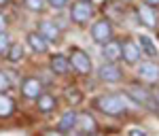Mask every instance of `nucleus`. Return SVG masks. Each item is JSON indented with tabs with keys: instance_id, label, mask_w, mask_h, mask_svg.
Listing matches in <instances>:
<instances>
[{
	"instance_id": "nucleus-1",
	"label": "nucleus",
	"mask_w": 159,
	"mask_h": 136,
	"mask_svg": "<svg viewBox=\"0 0 159 136\" xmlns=\"http://www.w3.org/2000/svg\"><path fill=\"white\" fill-rule=\"evenodd\" d=\"M96 109L102 113H106V115H112V117H119L125 113V100L123 96L119 94H108V96H100L96 98Z\"/></svg>"
},
{
	"instance_id": "nucleus-2",
	"label": "nucleus",
	"mask_w": 159,
	"mask_h": 136,
	"mask_svg": "<svg viewBox=\"0 0 159 136\" xmlns=\"http://www.w3.org/2000/svg\"><path fill=\"white\" fill-rule=\"evenodd\" d=\"M125 94L134 100L136 104H140V106H144V109H151V111H157V109H159V104L155 102L153 94H151L148 89H144V87L132 85V87H127V89H125Z\"/></svg>"
},
{
	"instance_id": "nucleus-3",
	"label": "nucleus",
	"mask_w": 159,
	"mask_h": 136,
	"mask_svg": "<svg viewBox=\"0 0 159 136\" xmlns=\"http://www.w3.org/2000/svg\"><path fill=\"white\" fill-rule=\"evenodd\" d=\"M93 17V7L89 0H76L70 7V19L74 24H87Z\"/></svg>"
},
{
	"instance_id": "nucleus-4",
	"label": "nucleus",
	"mask_w": 159,
	"mask_h": 136,
	"mask_svg": "<svg viewBox=\"0 0 159 136\" xmlns=\"http://www.w3.org/2000/svg\"><path fill=\"white\" fill-rule=\"evenodd\" d=\"M68 60H70V68H74L79 74H89L91 73V58H89V53H85L83 49H72Z\"/></svg>"
},
{
	"instance_id": "nucleus-5",
	"label": "nucleus",
	"mask_w": 159,
	"mask_h": 136,
	"mask_svg": "<svg viewBox=\"0 0 159 136\" xmlns=\"http://www.w3.org/2000/svg\"><path fill=\"white\" fill-rule=\"evenodd\" d=\"M91 38L96 43H100V45L108 43L110 38H112V24H110L108 19H98L96 24L91 26Z\"/></svg>"
},
{
	"instance_id": "nucleus-6",
	"label": "nucleus",
	"mask_w": 159,
	"mask_h": 136,
	"mask_svg": "<svg viewBox=\"0 0 159 136\" xmlns=\"http://www.w3.org/2000/svg\"><path fill=\"white\" fill-rule=\"evenodd\" d=\"M98 77H100V81H104V83H119L123 73L115 64H104V66H100Z\"/></svg>"
},
{
	"instance_id": "nucleus-7",
	"label": "nucleus",
	"mask_w": 159,
	"mask_h": 136,
	"mask_svg": "<svg viewBox=\"0 0 159 136\" xmlns=\"http://www.w3.org/2000/svg\"><path fill=\"white\" fill-rule=\"evenodd\" d=\"M40 36L45 38V40H51V43H55V40H60V28L55 26V21H49V19H43L40 24H38V30H36Z\"/></svg>"
},
{
	"instance_id": "nucleus-8",
	"label": "nucleus",
	"mask_w": 159,
	"mask_h": 136,
	"mask_svg": "<svg viewBox=\"0 0 159 136\" xmlns=\"http://www.w3.org/2000/svg\"><path fill=\"white\" fill-rule=\"evenodd\" d=\"M140 47H138V43L134 40H127V43H121V58L125 60L127 64H136L140 60Z\"/></svg>"
},
{
	"instance_id": "nucleus-9",
	"label": "nucleus",
	"mask_w": 159,
	"mask_h": 136,
	"mask_svg": "<svg viewBox=\"0 0 159 136\" xmlns=\"http://www.w3.org/2000/svg\"><path fill=\"white\" fill-rule=\"evenodd\" d=\"M21 94L25 98H38V94H43V83L40 79H34V77H28L21 83Z\"/></svg>"
},
{
	"instance_id": "nucleus-10",
	"label": "nucleus",
	"mask_w": 159,
	"mask_h": 136,
	"mask_svg": "<svg viewBox=\"0 0 159 136\" xmlns=\"http://www.w3.org/2000/svg\"><path fill=\"white\" fill-rule=\"evenodd\" d=\"M138 77L140 79H144L147 83H155L159 79V66L153 62H144L138 66Z\"/></svg>"
},
{
	"instance_id": "nucleus-11",
	"label": "nucleus",
	"mask_w": 159,
	"mask_h": 136,
	"mask_svg": "<svg viewBox=\"0 0 159 136\" xmlns=\"http://www.w3.org/2000/svg\"><path fill=\"white\" fill-rule=\"evenodd\" d=\"M138 47H140L142 53H147L148 58H159V45L148 34H140L138 36Z\"/></svg>"
},
{
	"instance_id": "nucleus-12",
	"label": "nucleus",
	"mask_w": 159,
	"mask_h": 136,
	"mask_svg": "<svg viewBox=\"0 0 159 136\" xmlns=\"http://www.w3.org/2000/svg\"><path fill=\"white\" fill-rule=\"evenodd\" d=\"M138 19L147 26V28H155V26H157V15L153 11V7H148V4L138 7Z\"/></svg>"
},
{
	"instance_id": "nucleus-13",
	"label": "nucleus",
	"mask_w": 159,
	"mask_h": 136,
	"mask_svg": "<svg viewBox=\"0 0 159 136\" xmlns=\"http://www.w3.org/2000/svg\"><path fill=\"white\" fill-rule=\"evenodd\" d=\"M102 53H104V58H106L108 62H117V60H121V43L110 38L108 43H104Z\"/></svg>"
},
{
	"instance_id": "nucleus-14",
	"label": "nucleus",
	"mask_w": 159,
	"mask_h": 136,
	"mask_svg": "<svg viewBox=\"0 0 159 136\" xmlns=\"http://www.w3.org/2000/svg\"><path fill=\"white\" fill-rule=\"evenodd\" d=\"M76 125H79V130L83 132V134H91V132H96L98 130V124L93 121V117L91 115H87V113H83V115H79L76 117Z\"/></svg>"
},
{
	"instance_id": "nucleus-15",
	"label": "nucleus",
	"mask_w": 159,
	"mask_h": 136,
	"mask_svg": "<svg viewBox=\"0 0 159 136\" xmlns=\"http://www.w3.org/2000/svg\"><path fill=\"white\" fill-rule=\"evenodd\" d=\"M51 70L55 74H68L70 73V60L64 55H53L51 58Z\"/></svg>"
},
{
	"instance_id": "nucleus-16",
	"label": "nucleus",
	"mask_w": 159,
	"mask_h": 136,
	"mask_svg": "<svg viewBox=\"0 0 159 136\" xmlns=\"http://www.w3.org/2000/svg\"><path fill=\"white\" fill-rule=\"evenodd\" d=\"M28 45H30V49L36 51V53H45L47 51V40L40 36L38 32H30L28 34Z\"/></svg>"
},
{
	"instance_id": "nucleus-17",
	"label": "nucleus",
	"mask_w": 159,
	"mask_h": 136,
	"mask_svg": "<svg viewBox=\"0 0 159 136\" xmlns=\"http://www.w3.org/2000/svg\"><path fill=\"white\" fill-rule=\"evenodd\" d=\"M36 104H38V111H43V113H49V111H53V109H55L57 100L53 98L51 94H38Z\"/></svg>"
},
{
	"instance_id": "nucleus-18",
	"label": "nucleus",
	"mask_w": 159,
	"mask_h": 136,
	"mask_svg": "<svg viewBox=\"0 0 159 136\" xmlns=\"http://www.w3.org/2000/svg\"><path fill=\"white\" fill-rule=\"evenodd\" d=\"M15 111V102H13L7 91H0V117H11Z\"/></svg>"
},
{
	"instance_id": "nucleus-19",
	"label": "nucleus",
	"mask_w": 159,
	"mask_h": 136,
	"mask_svg": "<svg viewBox=\"0 0 159 136\" xmlns=\"http://www.w3.org/2000/svg\"><path fill=\"white\" fill-rule=\"evenodd\" d=\"M76 117H79V115L74 111L64 113L61 119H60V130H72V128H76Z\"/></svg>"
},
{
	"instance_id": "nucleus-20",
	"label": "nucleus",
	"mask_w": 159,
	"mask_h": 136,
	"mask_svg": "<svg viewBox=\"0 0 159 136\" xmlns=\"http://www.w3.org/2000/svg\"><path fill=\"white\" fill-rule=\"evenodd\" d=\"M24 58V49H21V45H11L9 51H7V60H11V62H19Z\"/></svg>"
},
{
	"instance_id": "nucleus-21",
	"label": "nucleus",
	"mask_w": 159,
	"mask_h": 136,
	"mask_svg": "<svg viewBox=\"0 0 159 136\" xmlns=\"http://www.w3.org/2000/svg\"><path fill=\"white\" fill-rule=\"evenodd\" d=\"M66 100H68L70 104H79V102L83 100V94H81L76 87H68V89H66Z\"/></svg>"
},
{
	"instance_id": "nucleus-22",
	"label": "nucleus",
	"mask_w": 159,
	"mask_h": 136,
	"mask_svg": "<svg viewBox=\"0 0 159 136\" xmlns=\"http://www.w3.org/2000/svg\"><path fill=\"white\" fill-rule=\"evenodd\" d=\"M24 4L28 7V9H30V11L38 13V11H43V9H45L47 0H24Z\"/></svg>"
},
{
	"instance_id": "nucleus-23",
	"label": "nucleus",
	"mask_w": 159,
	"mask_h": 136,
	"mask_svg": "<svg viewBox=\"0 0 159 136\" xmlns=\"http://www.w3.org/2000/svg\"><path fill=\"white\" fill-rule=\"evenodd\" d=\"M9 47H11V38H9V34H7L4 30H2V32H0V53L7 55Z\"/></svg>"
},
{
	"instance_id": "nucleus-24",
	"label": "nucleus",
	"mask_w": 159,
	"mask_h": 136,
	"mask_svg": "<svg viewBox=\"0 0 159 136\" xmlns=\"http://www.w3.org/2000/svg\"><path fill=\"white\" fill-rule=\"evenodd\" d=\"M11 89V79L4 74V70H0V91H9Z\"/></svg>"
},
{
	"instance_id": "nucleus-25",
	"label": "nucleus",
	"mask_w": 159,
	"mask_h": 136,
	"mask_svg": "<svg viewBox=\"0 0 159 136\" xmlns=\"http://www.w3.org/2000/svg\"><path fill=\"white\" fill-rule=\"evenodd\" d=\"M47 2H49L53 9H64V7L68 4V0H47Z\"/></svg>"
},
{
	"instance_id": "nucleus-26",
	"label": "nucleus",
	"mask_w": 159,
	"mask_h": 136,
	"mask_svg": "<svg viewBox=\"0 0 159 136\" xmlns=\"http://www.w3.org/2000/svg\"><path fill=\"white\" fill-rule=\"evenodd\" d=\"M127 136H147V132H144V130H129Z\"/></svg>"
},
{
	"instance_id": "nucleus-27",
	"label": "nucleus",
	"mask_w": 159,
	"mask_h": 136,
	"mask_svg": "<svg viewBox=\"0 0 159 136\" xmlns=\"http://www.w3.org/2000/svg\"><path fill=\"white\" fill-rule=\"evenodd\" d=\"M4 28H7V17H4V15L0 13V32H2Z\"/></svg>"
},
{
	"instance_id": "nucleus-28",
	"label": "nucleus",
	"mask_w": 159,
	"mask_h": 136,
	"mask_svg": "<svg viewBox=\"0 0 159 136\" xmlns=\"http://www.w3.org/2000/svg\"><path fill=\"white\" fill-rule=\"evenodd\" d=\"M151 94H153V98H155V102L159 104V87H155V89H153Z\"/></svg>"
},
{
	"instance_id": "nucleus-29",
	"label": "nucleus",
	"mask_w": 159,
	"mask_h": 136,
	"mask_svg": "<svg viewBox=\"0 0 159 136\" xmlns=\"http://www.w3.org/2000/svg\"><path fill=\"white\" fill-rule=\"evenodd\" d=\"M144 4H148V7H157L159 0H144Z\"/></svg>"
},
{
	"instance_id": "nucleus-30",
	"label": "nucleus",
	"mask_w": 159,
	"mask_h": 136,
	"mask_svg": "<svg viewBox=\"0 0 159 136\" xmlns=\"http://www.w3.org/2000/svg\"><path fill=\"white\" fill-rule=\"evenodd\" d=\"M43 136H64V134H60V132H45Z\"/></svg>"
},
{
	"instance_id": "nucleus-31",
	"label": "nucleus",
	"mask_w": 159,
	"mask_h": 136,
	"mask_svg": "<svg viewBox=\"0 0 159 136\" xmlns=\"http://www.w3.org/2000/svg\"><path fill=\"white\" fill-rule=\"evenodd\" d=\"M11 0H0V7H4V4H9Z\"/></svg>"
},
{
	"instance_id": "nucleus-32",
	"label": "nucleus",
	"mask_w": 159,
	"mask_h": 136,
	"mask_svg": "<svg viewBox=\"0 0 159 136\" xmlns=\"http://www.w3.org/2000/svg\"><path fill=\"white\" fill-rule=\"evenodd\" d=\"M85 136H98V134H93V132H91V134H85Z\"/></svg>"
}]
</instances>
